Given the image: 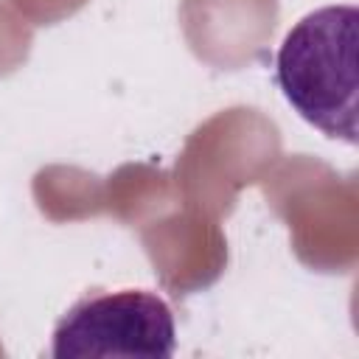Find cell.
Instances as JSON below:
<instances>
[{"label":"cell","mask_w":359,"mask_h":359,"mask_svg":"<svg viewBox=\"0 0 359 359\" xmlns=\"http://www.w3.org/2000/svg\"><path fill=\"white\" fill-rule=\"evenodd\" d=\"M359 8L334 3L300 17L275 56V81L292 109L325 137L356 146Z\"/></svg>","instance_id":"6da1fadb"},{"label":"cell","mask_w":359,"mask_h":359,"mask_svg":"<svg viewBox=\"0 0 359 359\" xmlns=\"http://www.w3.org/2000/svg\"><path fill=\"white\" fill-rule=\"evenodd\" d=\"M174 351V311L149 289L84 294L59 317L50 345L56 359H168Z\"/></svg>","instance_id":"7a4b0ae2"}]
</instances>
